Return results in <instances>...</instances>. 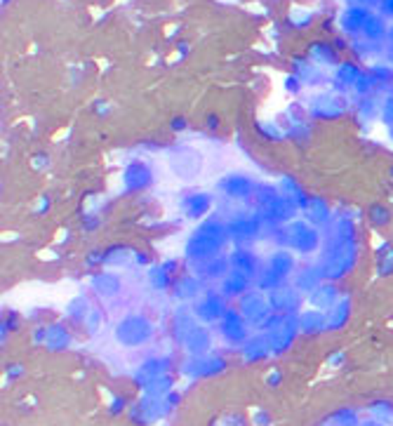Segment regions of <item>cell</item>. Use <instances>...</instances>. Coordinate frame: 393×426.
<instances>
[{"instance_id": "obj_2", "label": "cell", "mask_w": 393, "mask_h": 426, "mask_svg": "<svg viewBox=\"0 0 393 426\" xmlns=\"http://www.w3.org/2000/svg\"><path fill=\"white\" fill-rule=\"evenodd\" d=\"M221 368H224V363H221L219 358H203V356H198L191 365H186V372H189L191 377H210V374L219 372Z\"/></svg>"}, {"instance_id": "obj_3", "label": "cell", "mask_w": 393, "mask_h": 426, "mask_svg": "<svg viewBox=\"0 0 393 426\" xmlns=\"http://www.w3.org/2000/svg\"><path fill=\"white\" fill-rule=\"evenodd\" d=\"M184 341H186V348H189L193 356H203V353L210 348V335L201 328H193V332Z\"/></svg>"}, {"instance_id": "obj_12", "label": "cell", "mask_w": 393, "mask_h": 426, "mask_svg": "<svg viewBox=\"0 0 393 426\" xmlns=\"http://www.w3.org/2000/svg\"><path fill=\"white\" fill-rule=\"evenodd\" d=\"M125 407V401H120V398H115L113 405H111V414H118L120 410Z\"/></svg>"}, {"instance_id": "obj_8", "label": "cell", "mask_w": 393, "mask_h": 426, "mask_svg": "<svg viewBox=\"0 0 393 426\" xmlns=\"http://www.w3.org/2000/svg\"><path fill=\"white\" fill-rule=\"evenodd\" d=\"M302 328L304 332H318L325 328V318L320 316V313H306V316L302 318Z\"/></svg>"}, {"instance_id": "obj_9", "label": "cell", "mask_w": 393, "mask_h": 426, "mask_svg": "<svg viewBox=\"0 0 393 426\" xmlns=\"http://www.w3.org/2000/svg\"><path fill=\"white\" fill-rule=\"evenodd\" d=\"M372 412H379L377 417L381 419V422H393V403H386V401L374 403Z\"/></svg>"}, {"instance_id": "obj_14", "label": "cell", "mask_w": 393, "mask_h": 426, "mask_svg": "<svg viewBox=\"0 0 393 426\" xmlns=\"http://www.w3.org/2000/svg\"><path fill=\"white\" fill-rule=\"evenodd\" d=\"M361 426H379L377 422H365V424H361Z\"/></svg>"}, {"instance_id": "obj_4", "label": "cell", "mask_w": 393, "mask_h": 426, "mask_svg": "<svg viewBox=\"0 0 393 426\" xmlns=\"http://www.w3.org/2000/svg\"><path fill=\"white\" fill-rule=\"evenodd\" d=\"M269 351H271V339H267V337H254V339H250L245 344L247 361H262Z\"/></svg>"}, {"instance_id": "obj_5", "label": "cell", "mask_w": 393, "mask_h": 426, "mask_svg": "<svg viewBox=\"0 0 393 426\" xmlns=\"http://www.w3.org/2000/svg\"><path fill=\"white\" fill-rule=\"evenodd\" d=\"M221 332H224V337L229 341H243L245 339V325L240 323V320H238L236 316H229L224 320V325H221Z\"/></svg>"}, {"instance_id": "obj_11", "label": "cell", "mask_w": 393, "mask_h": 426, "mask_svg": "<svg viewBox=\"0 0 393 426\" xmlns=\"http://www.w3.org/2000/svg\"><path fill=\"white\" fill-rule=\"evenodd\" d=\"M254 424H259V426H269L271 424V419H269V414L267 412H254Z\"/></svg>"}, {"instance_id": "obj_7", "label": "cell", "mask_w": 393, "mask_h": 426, "mask_svg": "<svg viewBox=\"0 0 393 426\" xmlns=\"http://www.w3.org/2000/svg\"><path fill=\"white\" fill-rule=\"evenodd\" d=\"M47 344L52 348H64L69 346V335L62 328H49L47 330Z\"/></svg>"}, {"instance_id": "obj_6", "label": "cell", "mask_w": 393, "mask_h": 426, "mask_svg": "<svg viewBox=\"0 0 393 426\" xmlns=\"http://www.w3.org/2000/svg\"><path fill=\"white\" fill-rule=\"evenodd\" d=\"M346 318H348V306L346 304H337V306L332 309L330 318H328V325L332 330H337V328H341V325L346 323Z\"/></svg>"}, {"instance_id": "obj_1", "label": "cell", "mask_w": 393, "mask_h": 426, "mask_svg": "<svg viewBox=\"0 0 393 426\" xmlns=\"http://www.w3.org/2000/svg\"><path fill=\"white\" fill-rule=\"evenodd\" d=\"M153 335V328L148 320L144 318H125L115 330V339L123 346H142Z\"/></svg>"}, {"instance_id": "obj_13", "label": "cell", "mask_w": 393, "mask_h": 426, "mask_svg": "<svg viewBox=\"0 0 393 426\" xmlns=\"http://www.w3.org/2000/svg\"><path fill=\"white\" fill-rule=\"evenodd\" d=\"M278 381H280V372H271V374H269V384H271V386L278 384Z\"/></svg>"}, {"instance_id": "obj_10", "label": "cell", "mask_w": 393, "mask_h": 426, "mask_svg": "<svg viewBox=\"0 0 393 426\" xmlns=\"http://www.w3.org/2000/svg\"><path fill=\"white\" fill-rule=\"evenodd\" d=\"M356 422H358V417L353 410H341L335 414V424H339V426H356Z\"/></svg>"}]
</instances>
